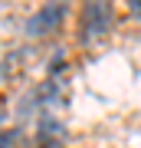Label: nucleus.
Here are the masks:
<instances>
[{
    "instance_id": "f257e3e1",
    "label": "nucleus",
    "mask_w": 141,
    "mask_h": 148,
    "mask_svg": "<svg viewBox=\"0 0 141 148\" xmlns=\"http://www.w3.org/2000/svg\"><path fill=\"white\" fill-rule=\"evenodd\" d=\"M112 27V0H82L79 7V40L108 33Z\"/></svg>"
},
{
    "instance_id": "f03ea898",
    "label": "nucleus",
    "mask_w": 141,
    "mask_h": 148,
    "mask_svg": "<svg viewBox=\"0 0 141 148\" xmlns=\"http://www.w3.org/2000/svg\"><path fill=\"white\" fill-rule=\"evenodd\" d=\"M59 23H63V7L59 3H46L43 10H36L30 20L23 23V33L30 40H40V36H46V33L59 30Z\"/></svg>"
},
{
    "instance_id": "7ed1b4c3",
    "label": "nucleus",
    "mask_w": 141,
    "mask_h": 148,
    "mask_svg": "<svg viewBox=\"0 0 141 148\" xmlns=\"http://www.w3.org/2000/svg\"><path fill=\"white\" fill-rule=\"evenodd\" d=\"M125 3H128V10H131V13H135L138 20H141V0H125Z\"/></svg>"
},
{
    "instance_id": "20e7f679",
    "label": "nucleus",
    "mask_w": 141,
    "mask_h": 148,
    "mask_svg": "<svg viewBox=\"0 0 141 148\" xmlns=\"http://www.w3.org/2000/svg\"><path fill=\"white\" fill-rule=\"evenodd\" d=\"M0 148H10V145H7V142H0Z\"/></svg>"
}]
</instances>
